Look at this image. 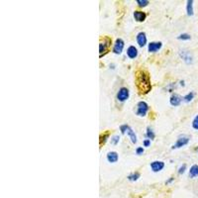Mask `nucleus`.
I'll use <instances>...</instances> for the list:
<instances>
[{"mask_svg": "<svg viewBox=\"0 0 198 198\" xmlns=\"http://www.w3.org/2000/svg\"><path fill=\"white\" fill-rule=\"evenodd\" d=\"M136 39H137L138 45L140 47L143 48L147 45V36H146V33H144V32H140V33H138Z\"/></svg>", "mask_w": 198, "mask_h": 198, "instance_id": "9b49d317", "label": "nucleus"}, {"mask_svg": "<svg viewBox=\"0 0 198 198\" xmlns=\"http://www.w3.org/2000/svg\"><path fill=\"white\" fill-rule=\"evenodd\" d=\"M178 40H182V41H188V40L191 39V36L187 33H182L177 37Z\"/></svg>", "mask_w": 198, "mask_h": 198, "instance_id": "4be33fe9", "label": "nucleus"}, {"mask_svg": "<svg viewBox=\"0 0 198 198\" xmlns=\"http://www.w3.org/2000/svg\"><path fill=\"white\" fill-rule=\"evenodd\" d=\"M134 18L137 22H144L147 18V14L143 11H135Z\"/></svg>", "mask_w": 198, "mask_h": 198, "instance_id": "4468645a", "label": "nucleus"}, {"mask_svg": "<svg viewBox=\"0 0 198 198\" xmlns=\"http://www.w3.org/2000/svg\"><path fill=\"white\" fill-rule=\"evenodd\" d=\"M150 169L153 170L154 172H158L164 168V162L161 161H154L150 162Z\"/></svg>", "mask_w": 198, "mask_h": 198, "instance_id": "1a4fd4ad", "label": "nucleus"}, {"mask_svg": "<svg viewBox=\"0 0 198 198\" xmlns=\"http://www.w3.org/2000/svg\"><path fill=\"white\" fill-rule=\"evenodd\" d=\"M150 2L148 1V0H137V4L140 7H146V6H148V4Z\"/></svg>", "mask_w": 198, "mask_h": 198, "instance_id": "5701e85b", "label": "nucleus"}, {"mask_svg": "<svg viewBox=\"0 0 198 198\" xmlns=\"http://www.w3.org/2000/svg\"><path fill=\"white\" fill-rule=\"evenodd\" d=\"M162 47L161 42H150L148 45V51L150 53H157V51H160Z\"/></svg>", "mask_w": 198, "mask_h": 198, "instance_id": "9d476101", "label": "nucleus"}, {"mask_svg": "<svg viewBox=\"0 0 198 198\" xmlns=\"http://www.w3.org/2000/svg\"><path fill=\"white\" fill-rule=\"evenodd\" d=\"M110 137V133L109 132H106V133H103L100 135V137H99V145L102 146L104 145L105 143L107 142V140L109 139Z\"/></svg>", "mask_w": 198, "mask_h": 198, "instance_id": "a211bd4d", "label": "nucleus"}, {"mask_svg": "<svg viewBox=\"0 0 198 198\" xmlns=\"http://www.w3.org/2000/svg\"><path fill=\"white\" fill-rule=\"evenodd\" d=\"M129 96H130V91L128 88H126V87H121L117 93V99L120 102L126 101L127 99L129 98Z\"/></svg>", "mask_w": 198, "mask_h": 198, "instance_id": "423d86ee", "label": "nucleus"}, {"mask_svg": "<svg viewBox=\"0 0 198 198\" xmlns=\"http://www.w3.org/2000/svg\"><path fill=\"white\" fill-rule=\"evenodd\" d=\"M179 55H180V58L183 59L186 63H187V65L192 63V62H193L192 55L190 54V51H188L187 50H180L179 51Z\"/></svg>", "mask_w": 198, "mask_h": 198, "instance_id": "6e6552de", "label": "nucleus"}, {"mask_svg": "<svg viewBox=\"0 0 198 198\" xmlns=\"http://www.w3.org/2000/svg\"><path fill=\"white\" fill-rule=\"evenodd\" d=\"M181 101H182V97L180 96V95L175 94V93L172 94L171 96H170V99H169L170 105H172V106H179Z\"/></svg>", "mask_w": 198, "mask_h": 198, "instance_id": "f8f14e48", "label": "nucleus"}, {"mask_svg": "<svg viewBox=\"0 0 198 198\" xmlns=\"http://www.w3.org/2000/svg\"><path fill=\"white\" fill-rule=\"evenodd\" d=\"M136 154H139V156H140V154H144V148H143V147H139V148H137L136 149Z\"/></svg>", "mask_w": 198, "mask_h": 198, "instance_id": "bb28decb", "label": "nucleus"}, {"mask_svg": "<svg viewBox=\"0 0 198 198\" xmlns=\"http://www.w3.org/2000/svg\"><path fill=\"white\" fill-rule=\"evenodd\" d=\"M107 161H108L109 162H111V164H114V162H116L118 161V158H119V156H118V154L116 152H109L108 154H107Z\"/></svg>", "mask_w": 198, "mask_h": 198, "instance_id": "2eb2a0df", "label": "nucleus"}, {"mask_svg": "<svg viewBox=\"0 0 198 198\" xmlns=\"http://www.w3.org/2000/svg\"><path fill=\"white\" fill-rule=\"evenodd\" d=\"M127 55H128L129 58H136L138 57V50L136 47L134 46H130L128 49H127Z\"/></svg>", "mask_w": 198, "mask_h": 198, "instance_id": "ddd939ff", "label": "nucleus"}, {"mask_svg": "<svg viewBox=\"0 0 198 198\" xmlns=\"http://www.w3.org/2000/svg\"><path fill=\"white\" fill-rule=\"evenodd\" d=\"M119 141H120V137H119L118 135H115V136L111 138V144L112 145H117Z\"/></svg>", "mask_w": 198, "mask_h": 198, "instance_id": "b1692460", "label": "nucleus"}, {"mask_svg": "<svg viewBox=\"0 0 198 198\" xmlns=\"http://www.w3.org/2000/svg\"><path fill=\"white\" fill-rule=\"evenodd\" d=\"M128 179L130 180V181H137L139 178H140V172H132L131 174H129L128 175Z\"/></svg>", "mask_w": 198, "mask_h": 198, "instance_id": "aec40b11", "label": "nucleus"}, {"mask_svg": "<svg viewBox=\"0 0 198 198\" xmlns=\"http://www.w3.org/2000/svg\"><path fill=\"white\" fill-rule=\"evenodd\" d=\"M135 81H136L137 89L140 94H148L152 90V83L149 73L145 70H137L135 74Z\"/></svg>", "mask_w": 198, "mask_h": 198, "instance_id": "f257e3e1", "label": "nucleus"}, {"mask_svg": "<svg viewBox=\"0 0 198 198\" xmlns=\"http://www.w3.org/2000/svg\"><path fill=\"white\" fill-rule=\"evenodd\" d=\"M111 44H112V40L109 37H103L101 38L100 44H99V58L104 57L106 54H108L110 50Z\"/></svg>", "mask_w": 198, "mask_h": 198, "instance_id": "f03ea898", "label": "nucleus"}, {"mask_svg": "<svg viewBox=\"0 0 198 198\" xmlns=\"http://www.w3.org/2000/svg\"><path fill=\"white\" fill-rule=\"evenodd\" d=\"M173 180H174V178H173V177H169V179L165 181V184H169V183H171V182H172Z\"/></svg>", "mask_w": 198, "mask_h": 198, "instance_id": "c85d7f7f", "label": "nucleus"}, {"mask_svg": "<svg viewBox=\"0 0 198 198\" xmlns=\"http://www.w3.org/2000/svg\"><path fill=\"white\" fill-rule=\"evenodd\" d=\"M146 136H147V138L149 139V140H154V137H156V135H154L153 129H152V128H150V127H148V128H147Z\"/></svg>", "mask_w": 198, "mask_h": 198, "instance_id": "412c9836", "label": "nucleus"}, {"mask_svg": "<svg viewBox=\"0 0 198 198\" xmlns=\"http://www.w3.org/2000/svg\"><path fill=\"white\" fill-rule=\"evenodd\" d=\"M198 176V164H193L189 169V177L195 178Z\"/></svg>", "mask_w": 198, "mask_h": 198, "instance_id": "dca6fc26", "label": "nucleus"}, {"mask_svg": "<svg viewBox=\"0 0 198 198\" xmlns=\"http://www.w3.org/2000/svg\"><path fill=\"white\" fill-rule=\"evenodd\" d=\"M120 130H121V133L122 134H127L129 136V138L131 139V142L133 143V144H136L137 143V136L136 134H135V131L131 128L129 125H122L120 127Z\"/></svg>", "mask_w": 198, "mask_h": 198, "instance_id": "7ed1b4c3", "label": "nucleus"}, {"mask_svg": "<svg viewBox=\"0 0 198 198\" xmlns=\"http://www.w3.org/2000/svg\"><path fill=\"white\" fill-rule=\"evenodd\" d=\"M193 98H194V92H189V93H187L186 95H184L183 97H182V101H184L186 103H189V102H191L193 100Z\"/></svg>", "mask_w": 198, "mask_h": 198, "instance_id": "6ab92c4d", "label": "nucleus"}, {"mask_svg": "<svg viewBox=\"0 0 198 198\" xmlns=\"http://www.w3.org/2000/svg\"><path fill=\"white\" fill-rule=\"evenodd\" d=\"M185 170H186V164H183L182 165H180L179 168H178V173H179V174L184 173V172H185Z\"/></svg>", "mask_w": 198, "mask_h": 198, "instance_id": "a878e982", "label": "nucleus"}, {"mask_svg": "<svg viewBox=\"0 0 198 198\" xmlns=\"http://www.w3.org/2000/svg\"><path fill=\"white\" fill-rule=\"evenodd\" d=\"M150 109V107L148 105V103L145 101H140L137 104V110H136V114L140 117H144L148 113V111Z\"/></svg>", "mask_w": 198, "mask_h": 198, "instance_id": "20e7f679", "label": "nucleus"}, {"mask_svg": "<svg viewBox=\"0 0 198 198\" xmlns=\"http://www.w3.org/2000/svg\"><path fill=\"white\" fill-rule=\"evenodd\" d=\"M186 12H187L188 16H192L194 13L193 10V0H188L186 2Z\"/></svg>", "mask_w": 198, "mask_h": 198, "instance_id": "f3484780", "label": "nucleus"}, {"mask_svg": "<svg viewBox=\"0 0 198 198\" xmlns=\"http://www.w3.org/2000/svg\"><path fill=\"white\" fill-rule=\"evenodd\" d=\"M150 145V140H149V139H148V140L144 141V146L145 147H149Z\"/></svg>", "mask_w": 198, "mask_h": 198, "instance_id": "cd10ccee", "label": "nucleus"}, {"mask_svg": "<svg viewBox=\"0 0 198 198\" xmlns=\"http://www.w3.org/2000/svg\"><path fill=\"white\" fill-rule=\"evenodd\" d=\"M124 46H125V43L123 41L122 39H117L116 41L114 43V46H113V53L115 55H120L122 51H123V49H124Z\"/></svg>", "mask_w": 198, "mask_h": 198, "instance_id": "0eeeda50", "label": "nucleus"}, {"mask_svg": "<svg viewBox=\"0 0 198 198\" xmlns=\"http://www.w3.org/2000/svg\"><path fill=\"white\" fill-rule=\"evenodd\" d=\"M192 128L194 130H198V115H196L194 117L193 121H192Z\"/></svg>", "mask_w": 198, "mask_h": 198, "instance_id": "393cba45", "label": "nucleus"}, {"mask_svg": "<svg viewBox=\"0 0 198 198\" xmlns=\"http://www.w3.org/2000/svg\"><path fill=\"white\" fill-rule=\"evenodd\" d=\"M189 137L188 136H185V135H182V136H179L177 138V140L175 142V144L172 146V149H179L182 148V147L186 146L189 143Z\"/></svg>", "mask_w": 198, "mask_h": 198, "instance_id": "39448f33", "label": "nucleus"}]
</instances>
